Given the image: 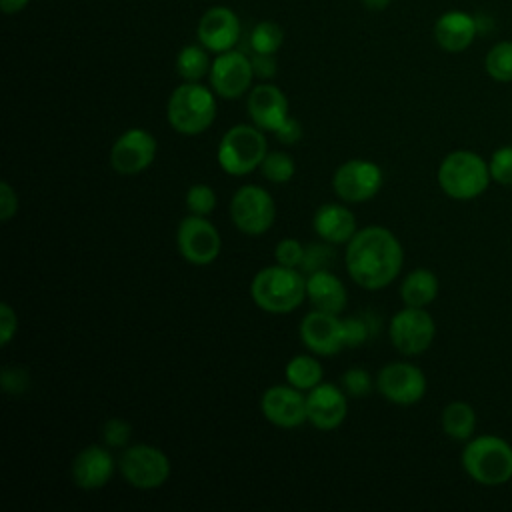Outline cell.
Returning a JSON list of instances; mask_svg holds the SVG:
<instances>
[{"label":"cell","mask_w":512,"mask_h":512,"mask_svg":"<svg viewBox=\"0 0 512 512\" xmlns=\"http://www.w3.org/2000/svg\"><path fill=\"white\" fill-rule=\"evenodd\" d=\"M4 14H16L28 6L30 0H0Z\"/></svg>","instance_id":"cell-43"},{"label":"cell","mask_w":512,"mask_h":512,"mask_svg":"<svg viewBox=\"0 0 512 512\" xmlns=\"http://www.w3.org/2000/svg\"><path fill=\"white\" fill-rule=\"evenodd\" d=\"M344 264L348 276L366 290L386 288L404 264L400 240L384 226H366L346 242Z\"/></svg>","instance_id":"cell-1"},{"label":"cell","mask_w":512,"mask_h":512,"mask_svg":"<svg viewBox=\"0 0 512 512\" xmlns=\"http://www.w3.org/2000/svg\"><path fill=\"white\" fill-rule=\"evenodd\" d=\"M330 256V250L326 246H320V244H312L306 248L304 252V260L300 264V270L308 274L316 272V270H326V260Z\"/></svg>","instance_id":"cell-38"},{"label":"cell","mask_w":512,"mask_h":512,"mask_svg":"<svg viewBox=\"0 0 512 512\" xmlns=\"http://www.w3.org/2000/svg\"><path fill=\"white\" fill-rule=\"evenodd\" d=\"M130 436L132 426L122 418H110L102 428V440L108 448H126Z\"/></svg>","instance_id":"cell-34"},{"label":"cell","mask_w":512,"mask_h":512,"mask_svg":"<svg viewBox=\"0 0 512 512\" xmlns=\"http://www.w3.org/2000/svg\"><path fill=\"white\" fill-rule=\"evenodd\" d=\"M438 278L428 268H416L408 272L400 284V298L406 306L426 308L438 296Z\"/></svg>","instance_id":"cell-24"},{"label":"cell","mask_w":512,"mask_h":512,"mask_svg":"<svg viewBox=\"0 0 512 512\" xmlns=\"http://www.w3.org/2000/svg\"><path fill=\"white\" fill-rule=\"evenodd\" d=\"M376 386V382H372V376L368 374V370L360 368V366H354V368H348L344 374H342V388L348 396H354V398H362L366 394H370V390Z\"/></svg>","instance_id":"cell-33"},{"label":"cell","mask_w":512,"mask_h":512,"mask_svg":"<svg viewBox=\"0 0 512 512\" xmlns=\"http://www.w3.org/2000/svg\"><path fill=\"white\" fill-rule=\"evenodd\" d=\"M382 184H384L382 168L364 158L342 162L332 176V188L336 196L350 204H358L374 198L380 192Z\"/></svg>","instance_id":"cell-10"},{"label":"cell","mask_w":512,"mask_h":512,"mask_svg":"<svg viewBox=\"0 0 512 512\" xmlns=\"http://www.w3.org/2000/svg\"><path fill=\"white\" fill-rule=\"evenodd\" d=\"M308 422L318 430L338 428L348 414L346 394L334 384L320 382L316 388L308 390L306 396Z\"/></svg>","instance_id":"cell-17"},{"label":"cell","mask_w":512,"mask_h":512,"mask_svg":"<svg viewBox=\"0 0 512 512\" xmlns=\"http://www.w3.org/2000/svg\"><path fill=\"white\" fill-rule=\"evenodd\" d=\"M250 60H252L254 76L266 80V78H272L276 74L274 54H258V52H254V58H250Z\"/></svg>","instance_id":"cell-41"},{"label":"cell","mask_w":512,"mask_h":512,"mask_svg":"<svg viewBox=\"0 0 512 512\" xmlns=\"http://www.w3.org/2000/svg\"><path fill=\"white\" fill-rule=\"evenodd\" d=\"M484 68L492 80L512 82V40L494 44L484 58Z\"/></svg>","instance_id":"cell-28"},{"label":"cell","mask_w":512,"mask_h":512,"mask_svg":"<svg viewBox=\"0 0 512 512\" xmlns=\"http://www.w3.org/2000/svg\"><path fill=\"white\" fill-rule=\"evenodd\" d=\"M282 42H284V32L272 20H264L256 24L250 34V46L258 54H276Z\"/></svg>","instance_id":"cell-30"},{"label":"cell","mask_w":512,"mask_h":512,"mask_svg":"<svg viewBox=\"0 0 512 512\" xmlns=\"http://www.w3.org/2000/svg\"><path fill=\"white\" fill-rule=\"evenodd\" d=\"M462 468L482 486H502L512 478V446L494 434L470 438L462 450Z\"/></svg>","instance_id":"cell-3"},{"label":"cell","mask_w":512,"mask_h":512,"mask_svg":"<svg viewBox=\"0 0 512 512\" xmlns=\"http://www.w3.org/2000/svg\"><path fill=\"white\" fill-rule=\"evenodd\" d=\"M18 212V196L8 182L0 184V220L8 222Z\"/></svg>","instance_id":"cell-40"},{"label":"cell","mask_w":512,"mask_h":512,"mask_svg":"<svg viewBox=\"0 0 512 512\" xmlns=\"http://www.w3.org/2000/svg\"><path fill=\"white\" fill-rule=\"evenodd\" d=\"M186 208L194 216H210L216 208V192L208 184H192L186 190Z\"/></svg>","instance_id":"cell-31"},{"label":"cell","mask_w":512,"mask_h":512,"mask_svg":"<svg viewBox=\"0 0 512 512\" xmlns=\"http://www.w3.org/2000/svg\"><path fill=\"white\" fill-rule=\"evenodd\" d=\"M306 298L314 310L340 314L346 308L348 294L338 276L328 270H316L306 276Z\"/></svg>","instance_id":"cell-23"},{"label":"cell","mask_w":512,"mask_h":512,"mask_svg":"<svg viewBox=\"0 0 512 512\" xmlns=\"http://www.w3.org/2000/svg\"><path fill=\"white\" fill-rule=\"evenodd\" d=\"M176 244L182 258L194 266L212 264L220 250L222 240L216 226L206 216H186L176 230Z\"/></svg>","instance_id":"cell-11"},{"label":"cell","mask_w":512,"mask_h":512,"mask_svg":"<svg viewBox=\"0 0 512 512\" xmlns=\"http://www.w3.org/2000/svg\"><path fill=\"white\" fill-rule=\"evenodd\" d=\"M248 116L264 132H276L288 118V98L274 84H258L248 94Z\"/></svg>","instance_id":"cell-19"},{"label":"cell","mask_w":512,"mask_h":512,"mask_svg":"<svg viewBox=\"0 0 512 512\" xmlns=\"http://www.w3.org/2000/svg\"><path fill=\"white\" fill-rule=\"evenodd\" d=\"M210 50L200 46H184L176 56V72L184 82H200L204 76L210 74L212 60L208 56Z\"/></svg>","instance_id":"cell-26"},{"label":"cell","mask_w":512,"mask_h":512,"mask_svg":"<svg viewBox=\"0 0 512 512\" xmlns=\"http://www.w3.org/2000/svg\"><path fill=\"white\" fill-rule=\"evenodd\" d=\"M276 138L282 142V144H296L300 138H302V126L298 120L294 118H286V122L274 132Z\"/></svg>","instance_id":"cell-42"},{"label":"cell","mask_w":512,"mask_h":512,"mask_svg":"<svg viewBox=\"0 0 512 512\" xmlns=\"http://www.w3.org/2000/svg\"><path fill=\"white\" fill-rule=\"evenodd\" d=\"M260 172L268 182L284 184V182L292 180V176L296 172V166H294V160L288 152L274 150V152H268L266 158L262 160Z\"/></svg>","instance_id":"cell-29"},{"label":"cell","mask_w":512,"mask_h":512,"mask_svg":"<svg viewBox=\"0 0 512 512\" xmlns=\"http://www.w3.org/2000/svg\"><path fill=\"white\" fill-rule=\"evenodd\" d=\"M252 302L270 314H288L306 298V278L300 268L282 264L258 270L250 282Z\"/></svg>","instance_id":"cell-2"},{"label":"cell","mask_w":512,"mask_h":512,"mask_svg":"<svg viewBox=\"0 0 512 512\" xmlns=\"http://www.w3.org/2000/svg\"><path fill=\"white\" fill-rule=\"evenodd\" d=\"M388 336L400 354L418 356L432 346L436 324L426 308L404 306L392 316L388 324Z\"/></svg>","instance_id":"cell-9"},{"label":"cell","mask_w":512,"mask_h":512,"mask_svg":"<svg viewBox=\"0 0 512 512\" xmlns=\"http://www.w3.org/2000/svg\"><path fill=\"white\" fill-rule=\"evenodd\" d=\"M156 138L144 128H130L110 148V166L122 176L144 172L156 158Z\"/></svg>","instance_id":"cell-13"},{"label":"cell","mask_w":512,"mask_h":512,"mask_svg":"<svg viewBox=\"0 0 512 512\" xmlns=\"http://www.w3.org/2000/svg\"><path fill=\"white\" fill-rule=\"evenodd\" d=\"M208 78L214 94H218L220 98H226V100L240 98L250 88L254 78L252 60L246 54L236 50L220 52L212 60Z\"/></svg>","instance_id":"cell-14"},{"label":"cell","mask_w":512,"mask_h":512,"mask_svg":"<svg viewBox=\"0 0 512 512\" xmlns=\"http://www.w3.org/2000/svg\"><path fill=\"white\" fill-rule=\"evenodd\" d=\"M440 422L448 438L464 442V440H470L476 430V412L468 402L454 400L444 406Z\"/></svg>","instance_id":"cell-25"},{"label":"cell","mask_w":512,"mask_h":512,"mask_svg":"<svg viewBox=\"0 0 512 512\" xmlns=\"http://www.w3.org/2000/svg\"><path fill=\"white\" fill-rule=\"evenodd\" d=\"M30 384V376L24 368L20 366H6L2 370V388L8 392V394H20L28 388Z\"/></svg>","instance_id":"cell-37"},{"label":"cell","mask_w":512,"mask_h":512,"mask_svg":"<svg viewBox=\"0 0 512 512\" xmlns=\"http://www.w3.org/2000/svg\"><path fill=\"white\" fill-rule=\"evenodd\" d=\"M18 330V316L8 302L0 304V344L8 346Z\"/></svg>","instance_id":"cell-39"},{"label":"cell","mask_w":512,"mask_h":512,"mask_svg":"<svg viewBox=\"0 0 512 512\" xmlns=\"http://www.w3.org/2000/svg\"><path fill=\"white\" fill-rule=\"evenodd\" d=\"M118 468L122 478L140 490L160 488L170 476L168 456L152 444L128 446L118 460Z\"/></svg>","instance_id":"cell-8"},{"label":"cell","mask_w":512,"mask_h":512,"mask_svg":"<svg viewBox=\"0 0 512 512\" xmlns=\"http://www.w3.org/2000/svg\"><path fill=\"white\" fill-rule=\"evenodd\" d=\"M260 410L278 428H298L308 422L306 396L294 386H270L260 398Z\"/></svg>","instance_id":"cell-16"},{"label":"cell","mask_w":512,"mask_h":512,"mask_svg":"<svg viewBox=\"0 0 512 512\" xmlns=\"http://www.w3.org/2000/svg\"><path fill=\"white\" fill-rule=\"evenodd\" d=\"M476 36V18L462 10L444 12L434 24V40L446 52L466 50Z\"/></svg>","instance_id":"cell-21"},{"label":"cell","mask_w":512,"mask_h":512,"mask_svg":"<svg viewBox=\"0 0 512 512\" xmlns=\"http://www.w3.org/2000/svg\"><path fill=\"white\" fill-rule=\"evenodd\" d=\"M240 38L238 16L226 6L208 8L198 22V40L210 52H226L236 46Z\"/></svg>","instance_id":"cell-18"},{"label":"cell","mask_w":512,"mask_h":512,"mask_svg":"<svg viewBox=\"0 0 512 512\" xmlns=\"http://www.w3.org/2000/svg\"><path fill=\"white\" fill-rule=\"evenodd\" d=\"M72 482L82 490H98L106 486L114 474V458L108 448L86 446L72 460Z\"/></svg>","instance_id":"cell-20"},{"label":"cell","mask_w":512,"mask_h":512,"mask_svg":"<svg viewBox=\"0 0 512 512\" xmlns=\"http://www.w3.org/2000/svg\"><path fill=\"white\" fill-rule=\"evenodd\" d=\"M362 4H364V8H368V10L380 12V10H386V8H388L390 0H362Z\"/></svg>","instance_id":"cell-44"},{"label":"cell","mask_w":512,"mask_h":512,"mask_svg":"<svg viewBox=\"0 0 512 512\" xmlns=\"http://www.w3.org/2000/svg\"><path fill=\"white\" fill-rule=\"evenodd\" d=\"M268 154L264 130L256 124H236L228 128L218 146V164L230 176H244L260 168Z\"/></svg>","instance_id":"cell-6"},{"label":"cell","mask_w":512,"mask_h":512,"mask_svg":"<svg viewBox=\"0 0 512 512\" xmlns=\"http://www.w3.org/2000/svg\"><path fill=\"white\" fill-rule=\"evenodd\" d=\"M490 180L488 162L472 150H454L446 154L438 166V184L442 192L454 200H474L482 196Z\"/></svg>","instance_id":"cell-5"},{"label":"cell","mask_w":512,"mask_h":512,"mask_svg":"<svg viewBox=\"0 0 512 512\" xmlns=\"http://www.w3.org/2000/svg\"><path fill=\"white\" fill-rule=\"evenodd\" d=\"M488 166L494 182L502 186H512V146L496 148L488 160Z\"/></svg>","instance_id":"cell-32"},{"label":"cell","mask_w":512,"mask_h":512,"mask_svg":"<svg viewBox=\"0 0 512 512\" xmlns=\"http://www.w3.org/2000/svg\"><path fill=\"white\" fill-rule=\"evenodd\" d=\"M304 252H306V248L296 238H284L276 244L274 258H276V264L300 268V264L304 260Z\"/></svg>","instance_id":"cell-35"},{"label":"cell","mask_w":512,"mask_h":512,"mask_svg":"<svg viewBox=\"0 0 512 512\" xmlns=\"http://www.w3.org/2000/svg\"><path fill=\"white\" fill-rule=\"evenodd\" d=\"M286 380L290 386L298 388V390H312L322 382V364L308 354H298L294 356L288 364H286Z\"/></svg>","instance_id":"cell-27"},{"label":"cell","mask_w":512,"mask_h":512,"mask_svg":"<svg viewBox=\"0 0 512 512\" xmlns=\"http://www.w3.org/2000/svg\"><path fill=\"white\" fill-rule=\"evenodd\" d=\"M376 388L388 402L412 406L426 394V376L410 362H390L378 372Z\"/></svg>","instance_id":"cell-12"},{"label":"cell","mask_w":512,"mask_h":512,"mask_svg":"<svg viewBox=\"0 0 512 512\" xmlns=\"http://www.w3.org/2000/svg\"><path fill=\"white\" fill-rule=\"evenodd\" d=\"M166 118L168 124L184 136L202 134L216 118L214 90L200 82H184L176 86L168 98Z\"/></svg>","instance_id":"cell-4"},{"label":"cell","mask_w":512,"mask_h":512,"mask_svg":"<svg viewBox=\"0 0 512 512\" xmlns=\"http://www.w3.org/2000/svg\"><path fill=\"white\" fill-rule=\"evenodd\" d=\"M312 228L324 242L330 244H346L358 232L354 212L336 202L322 204L314 212Z\"/></svg>","instance_id":"cell-22"},{"label":"cell","mask_w":512,"mask_h":512,"mask_svg":"<svg viewBox=\"0 0 512 512\" xmlns=\"http://www.w3.org/2000/svg\"><path fill=\"white\" fill-rule=\"evenodd\" d=\"M344 324V342L346 348H356L362 346L368 336H370V326L364 318L360 316H350V318H342Z\"/></svg>","instance_id":"cell-36"},{"label":"cell","mask_w":512,"mask_h":512,"mask_svg":"<svg viewBox=\"0 0 512 512\" xmlns=\"http://www.w3.org/2000/svg\"><path fill=\"white\" fill-rule=\"evenodd\" d=\"M300 340L316 356L338 354L342 348H346L342 318L322 310L308 312L300 322Z\"/></svg>","instance_id":"cell-15"},{"label":"cell","mask_w":512,"mask_h":512,"mask_svg":"<svg viewBox=\"0 0 512 512\" xmlns=\"http://www.w3.org/2000/svg\"><path fill=\"white\" fill-rule=\"evenodd\" d=\"M230 218L240 232L260 236L268 232L276 220L274 198L262 186H240L230 200Z\"/></svg>","instance_id":"cell-7"}]
</instances>
